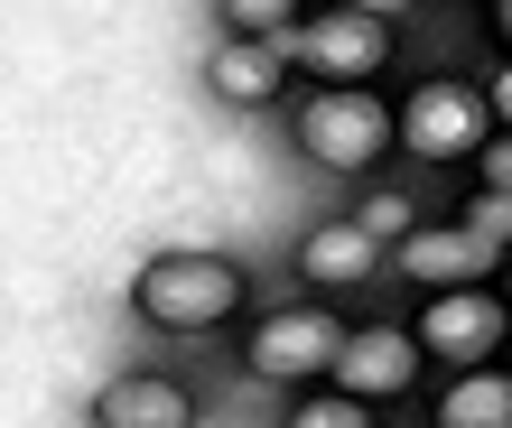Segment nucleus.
I'll return each instance as SVG.
<instances>
[{"label": "nucleus", "instance_id": "1", "mask_svg": "<svg viewBox=\"0 0 512 428\" xmlns=\"http://www.w3.org/2000/svg\"><path fill=\"white\" fill-rule=\"evenodd\" d=\"M289 140L308 149L317 168L364 177L382 149L401 140V103H382L373 84H308V94L289 103Z\"/></svg>", "mask_w": 512, "mask_h": 428}, {"label": "nucleus", "instance_id": "2", "mask_svg": "<svg viewBox=\"0 0 512 428\" xmlns=\"http://www.w3.org/2000/svg\"><path fill=\"white\" fill-rule=\"evenodd\" d=\"M140 317L159 326V335H215V326H233L243 317V270L233 261H215V252H159L140 270Z\"/></svg>", "mask_w": 512, "mask_h": 428}, {"label": "nucleus", "instance_id": "3", "mask_svg": "<svg viewBox=\"0 0 512 428\" xmlns=\"http://www.w3.org/2000/svg\"><path fill=\"white\" fill-rule=\"evenodd\" d=\"M485 140H494V103H485V84H466V75H429V84H410V103H401V149H410V159L457 168V159H485Z\"/></svg>", "mask_w": 512, "mask_h": 428}, {"label": "nucleus", "instance_id": "4", "mask_svg": "<svg viewBox=\"0 0 512 428\" xmlns=\"http://www.w3.org/2000/svg\"><path fill=\"white\" fill-rule=\"evenodd\" d=\"M280 47H289V66L308 75V84H373V75L391 66V19L336 0V10H308Z\"/></svg>", "mask_w": 512, "mask_h": 428}, {"label": "nucleus", "instance_id": "5", "mask_svg": "<svg viewBox=\"0 0 512 428\" xmlns=\"http://www.w3.org/2000/svg\"><path fill=\"white\" fill-rule=\"evenodd\" d=\"M345 335H354V326H336V308H326V298L261 308V317L243 326V363H252L261 382H317V373H336Z\"/></svg>", "mask_w": 512, "mask_h": 428}, {"label": "nucleus", "instance_id": "6", "mask_svg": "<svg viewBox=\"0 0 512 428\" xmlns=\"http://www.w3.org/2000/svg\"><path fill=\"white\" fill-rule=\"evenodd\" d=\"M419 354L447 363V373H466V363H494L512 345V298H494L485 280L475 289H429V308H419Z\"/></svg>", "mask_w": 512, "mask_h": 428}, {"label": "nucleus", "instance_id": "7", "mask_svg": "<svg viewBox=\"0 0 512 428\" xmlns=\"http://www.w3.org/2000/svg\"><path fill=\"white\" fill-rule=\"evenodd\" d=\"M494 261H503V242H485L475 224H410L401 242H391V270L429 298V289H475V280H494Z\"/></svg>", "mask_w": 512, "mask_h": 428}, {"label": "nucleus", "instance_id": "8", "mask_svg": "<svg viewBox=\"0 0 512 428\" xmlns=\"http://www.w3.org/2000/svg\"><path fill=\"white\" fill-rule=\"evenodd\" d=\"M419 335L410 326H354L345 335V354H336V382L354 391V401H373V410H391V401H410L419 391Z\"/></svg>", "mask_w": 512, "mask_h": 428}, {"label": "nucleus", "instance_id": "9", "mask_svg": "<svg viewBox=\"0 0 512 428\" xmlns=\"http://www.w3.org/2000/svg\"><path fill=\"white\" fill-rule=\"evenodd\" d=\"M373 270H391V242L364 224V214H336V224H308V242H298V280H308L317 298L326 289H364Z\"/></svg>", "mask_w": 512, "mask_h": 428}, {"label": "nucleus", "instance_id": "10", "mask_svg": "<svg viewBox=\"0 0 512 428\" xmlns=\"http://www.w3.org/2000/svg\"><path fill=\"white\" fill-rule=\"evenodd\" d=\"M94 428H196V391L177 373H122L94 391Z\"/></svg>", "mask_w": 512, "mask_h": 428}, {"label": "nucleus", "instance_id": "11", "mask_svg": "<svg viewBox=\"0 0 512 428\" xmlns=\"http://www.w3.org/2000/svg\"><path fill=\"white\" fill-rule=\"evenodd\" d=\"M429 428H512V363H466L429 391Z\"/></svg>", "mask_w": 512, "mask_h": 428}, {"label": "nucleus", "instance_id": "12", "mask_svg": "<svg viewBox=\"0 0 512 428\" xmlns=\"http://www.w3.org/2000/svg\"><path fill=\"white\" fill-rule=\"evenodd\" d=\"M205 84H215L224 103H270V94H289V47H280V38H243V28H233V38L205 56Z\"/></svg>", "mask_w": 512, "mask_h": 428}, {"label": "nucleus", "instance_id": "13", "mask_svg": "<svg viewBox=\"0 0 512 428\" xmlns=\"http://www.w3.org/2000/svg\"><path fill=\"white\" fill-rule=\"evenodd\" d=\"M382 410L373 401H354V391L336 382V391H298V401H289V428H373Z\"/></svg>", "mask_w": 512, "mask_h": 428}, {"label": "nucleus", "instance_id": "14", "mask_svg": "<svg viewBox=\"0 0 512 428\" xmlns=\"http://www.w3.org/2000/svg\"><path fill=\"white\" fill-rule=\"evenodd\" d=\"M224 19L243 28V38H289L308 10H298V0H224Z\"/></svg>", "mask_w": 512, "mask_h": 428}, {"label": "nucleus", "instance_id": "15", "mask_svg": "<svg viewBox=\"0 0 512 428\" xmlns=\"http://www.w3.org/2000/svg\"><path fill=\"white\" fill-rule=\"evenodd\" d=\"M457 224H475V233H485V242H503V252H512V187H475V196H466V214H457Z\"/></svg>", "mask_w": 512, "mask_h": 428}, {"label": "nucleus", "instance_id": "16", "mask_svg": "<svg viewBox=\"0 0 512 428\" xmlns=\"http://www.w3.org/2000/svg\"><path fill=\"white\" fill-rule=\"evenodd\" d=\"M354 214H364L382 242H401V233H410V196H391V187H364V205H354Z\"/></svg>", "mask_w": 512, "mask_h": 428}, {"label": "nucleus", "instance_id": "17", "mask_svg": "<svg viewBox=\"0 0 512 428\" xmlns=\"http://www.w3.org/2000/svg\"><path fill=\"white\" fill-rule=\"evenodd\" d=\"M485 187H512V131L485 140Z\"/></svg>", "mask_w": 512, "mask_h": 428}, {"label": "nucleus", "instance_id": "18", "mask_svg": "<svg viewBox=\"0 0 512 428\" xmlns=\"http://www.w3.org/2000/svg\"><path fill=\"white\" fill-rule=\"evenodd\" d=\"M485 103H494V121H503V131H512V56H503V66L485 75Z\"/></svg>", "mask_w": 512, "mask_h": 428}, {"label": "nucleus", "instance_id": "19", "mask_svg": "<svg viewBox=\"0 0 512 428\" xmlns=\"http://www.w3.org/2000/svg\"><path fill=\"white\" fill-rule=\"evenodd\" d=\"M354 10H373V19H410L419 0H354Z\"/></svg>", "mask_w": 512, "mask_h": 428}, {"label": "nucleus", "instance_id": "20", "mask_svg": "<svg viewBox=\"0 0 512 428\" xmlns=\"http://www.w3.org/2000/svg\"><path fill=\"white\" fill-rule=\"evenodd\" d=\"M494 38H503V47H512V0H494Z\"/></svg>", "mask_w": 512, "mask_h": 428}, {"label": "nucleus", "instance_id": "21", "mask_svg": "<svg viewBox=\"0 0 512 428\" xmlns=\"http://www.w3.org/2000/svg\"><path fill=\"white\" fill-rule=\"evenodd\" d=\"M503 298H512V261H503Z\"/></svg>", "mask_w": 512, "mask_h": 428}, {"label": "nucleus", "instance_id": "22", "mask_svg": "<svg viewBox=\"0 0 512 428\" xmlns=\"http://www.w3.org/2000/svg\"><path fill=\"white\" fill-rule=\"evenodd\" d=\"M503 363H512V345H503Z\"/></svg>", "mask_w": 512, "mask_h": 428}]
</instances>
